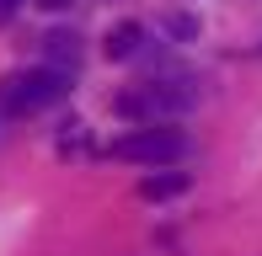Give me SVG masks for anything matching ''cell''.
Wrapping results in <instances>:
<instances>
[{
	"instance_id": "6da1fadb",
	"label": "cell",
	"mask_w": 262,
	"mask_h": 256,
	"mask_svg": "<svg viewBox=\"0 0 262 256\" xmlns=\"http://www.w3.org/2000/svg\"><path fill=\"white\" fill-rule=\"evenodd\" d=\"M193 101H198V91L187 86V80H150V86H139V91H123L113 107H118V118L145 128V123H166V118H177V112H187Z\"/></svg>"
},
{
	"instance_id": "7a4b0ae2",
	"label": "cell",
	"mask_w": 262,
	"mask_h": 256,
	"mask_svg": "<svg viewBox=\"0 0 262 256\" xmlns=\"http://www.w3.org/2000/svg\"><path fill=\"white\" fill-rule=\"evenodd\" d=\"M64 96H70V75H59L49 64L16 69V75H6V86H0V112L21 118V112H43V107H54V101H64Z\"/></svg>"
},
{
	"instance_id": "3957f363",
	"label": "cell",
	"mask_w": 262,
	"mask_h": 256,
	"mask_svg": "<svg viewBox=\"0 0 262 256\" xmlns=\"http://www.w3.org/2000/svg\"><path fill=\"white\" fill-rule=\"evenodd\" d=\"M113 160H134V166H171V160L187 155V134L171 123H145V128H128L123 139H113L107 149Z\"/></svg>"
},
{
	"instance_id": "277c9868",
	"label": "cell",
	"mask_w": 262,
	"mask_h": 256,
	"mask_svg": "<svg viewBox=\"0 0 262 256\" xmlns=\"http://www.w3.org/2000/svg\"><path fill=\"white\" fill-rule=\"evenodd\" d=\"M43 54H49V69L75 75V64H80V38H75V32H49V38H43Z\"/></svg>"
},
{
	"instance_id": "5b68a950",
	"label": "cell",
	"mask_w": 262,
	"mask_h": 256,
	"mask_svg": "<svg viewBox=\"0 0 262 256\" xmlns=\"http://www.w3.org/2000/svg\"><path fill=\"white\" fill-rule=\"evenodd\" d=\"M102 48H107V59H134V54L145 48V27H139V21H118Z\"/></svg>"
},
{
	"instance_id": "8992f818",
	"label": "cell",
	"mask_w": 262,
	"mask_h": 256,
	"mask_svg": "<svg viewBox=\"0 0 262 256\" xmlns=\"http://www.w3.org/2000/svg\"><path fill=\"white\" fill-rule=\"evenodd\" d=\"M187 171H150L145 182H139V197H150V203H161V197H177V192H187Z\"/></svg>"
},
{
	"instance_id": "52a82bcc",
	"label": "cell",
	"mask_w": 262,
	"mask_h": 256,
	"mask_svg": "<svg viewBox=\"0 0 262 256\" xmlns=\"http://www.w3.org/2000/svg\"><path fill=\"white\" fill-rule=\"evenodd\" d=\"M16 11H21V0H0V21H11Z\"/></svg>"
},
{
	"instance_id": "ba28073f",
	"label": "cell",
	"mask_w": 262,
	"mask_h": 256,
	"mask_svg": "<svg viewBox=\"0 0 262 256\" xmlns=\"http://www.w3.org/2000/svg\"><path fill=\"white\" fill-rule=\"evenodd\" d=\"M32 6H43V11H64L70 0H32Z\"/></svg>"
}]
</instances>
